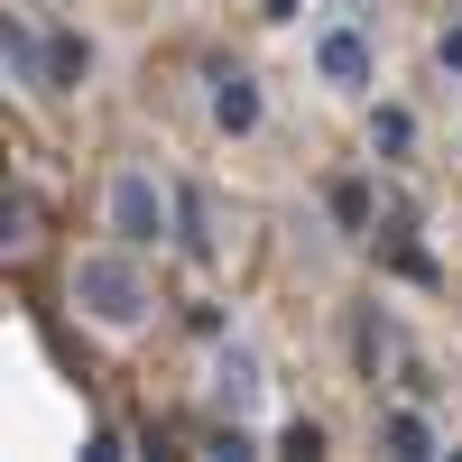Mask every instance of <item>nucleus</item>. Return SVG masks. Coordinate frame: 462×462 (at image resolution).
Segmentation results:
<instances>
[{
  "mask_svg": "<svg viewBox=\"0 0 462 462\" xmlns=\"http://www.w3.org/2000/svg\"><path fill=\"white\" fill-rule=\"evenodd\" d=\"M315 74H324L333 93H370L379 84V47H370L361 28H324L315 37Z\"/></svg>",
  "mask_w": 462,
  "mask_h": 462,
  "instance_id": "nucleus-4",
  "label": "nucleus"
},
{
  "mask_svg": "<svg viewBox=\"0 0 462 462\" xmlns=\"http://www.w3.org/2000/svg\"><path fill=\"white\" fill-rule=\"evenodd\" d=\"M102 231H111V241H130V250H158L167 231H176V195L158 185V167H111V185H102Z\"/></svg>",
  "mask_w": 462,
  "mask_h": 462,
  "instance_id": "nucleus-2",
  "label": "nucleus"
},
{
  "mask_svg": "<svg viewBox=\"0 0 462 462\" xmlns=\"http://www.w3.org/2000/svg\"><path fill=\"white\" fill-rule=\"evenodd\" d=\"M204 407H213V416H231V426H250V416L268 407V370H259L250 342H222V352L204 361Z\"/></svg>",
  "mask_w": 462,
  "mask_h": 462,
  "instance_id": "nucleus-3",
  "label": "nucleus"
},
{
  "mask_svg": "<svg viewBox=\"0 0 462 462\" xmlns=\"http://www.w3.org/2000/svg\"><path fill=\"white\" fill-rule=\"evenodd\" d=\"M148 305H158V287H148V268L130 241H102L74 259V315L102 324V333H139L148 324Z\"/></svg>",
  "mask_w": 462,
  "mask_h": 462,
  "instance_id": "nucleus-1",
  "label": "nucleus"
},
{
  "mask_svg": "<svg viewBox=\"0 0 462 462\" xmlns=\"http://www.w3.org/2000/svg\"><path fill=\"white\" fill-rule=\"evenodd\" d=\"M176 241L195 250V259L222 250V231H213V195H204V185H185V195H176Z\"/></svg>",
  "mask_w": 462,
  "mask_h": 462,
  "instance_id": "nucleus-6",
  "label": "nucleus"
},
{
  "mask_svg": "<svg viewBox=\"0 0 462 462\" xmlns=\"http://www.w3.org/2000/svg\"><path fill=\"white\" fill-rule=\"evenodd\" d=\"M444 65H453V74H462V28H444Z\"/></svg>",
  "mask_w": 462,
  "mask_h": 462,
  "instance_id": "nucleus-9",
  "label": "nucleus"
},
{
  "mask_svg": "<svg viewBox=\"0 0 462 462\" xmlns=\"http://www.w3.org/2000/svg\"><path fill=\"white\" fill-rule=\"evenodd\" d=\"M287 10H296V0H268V19H287Z\"/></svg>",
  "mask_w": 462,
  "mask_h": 462,
  "instance_id": "nucleus-10",
  "label": "nucleus"
},
{
  "mask_svg": "<svg viewBox=\"0 0 462 462\" xmlns=\"http://www.w3.org/2000/svg\"><path fill=\"white\" fill-rule=\"evenodd\" d=\"M416 139V121H407V111L389 102V111H370V148H389V158H398V148Z\"/></svg>",
  "mask_w": 462,
  "mask_h": 462,
  "instance_id": "nucleus-7",
  "label": "nucleus"
},
{
  "mask_svg": "<svg viewBox=\"0 0 462 462\" xmlns=\"http://www.w3.org/2000/svg\"><path fill=\"white\" fill-rule=\"evenodd\" d=\"M389 444H398V453H435V426H426L416 407H398V416H389Z\"/></svg>",
  "mask_w": 462,
  "mask_h": 462,
  "instance_id": "nucleus-8",
  "label": "nucleus"
},
{
  "mask_svg": "<svg viewBox=\"0 0 462 462\" xmlns=\"http://www.w3.org/2000/svg\"><path fill=\"white\" fill-rule=\"evenodd\" d=\"M213 130H231V139H250V130H259V84H250L241 65H222V74H213Z\"/></svg>",
  "mask_w": 462,
  "mask_h": 462,
  "instance_id": "nucleus-5",
  "label": "nucleus"
}]
</instances>
